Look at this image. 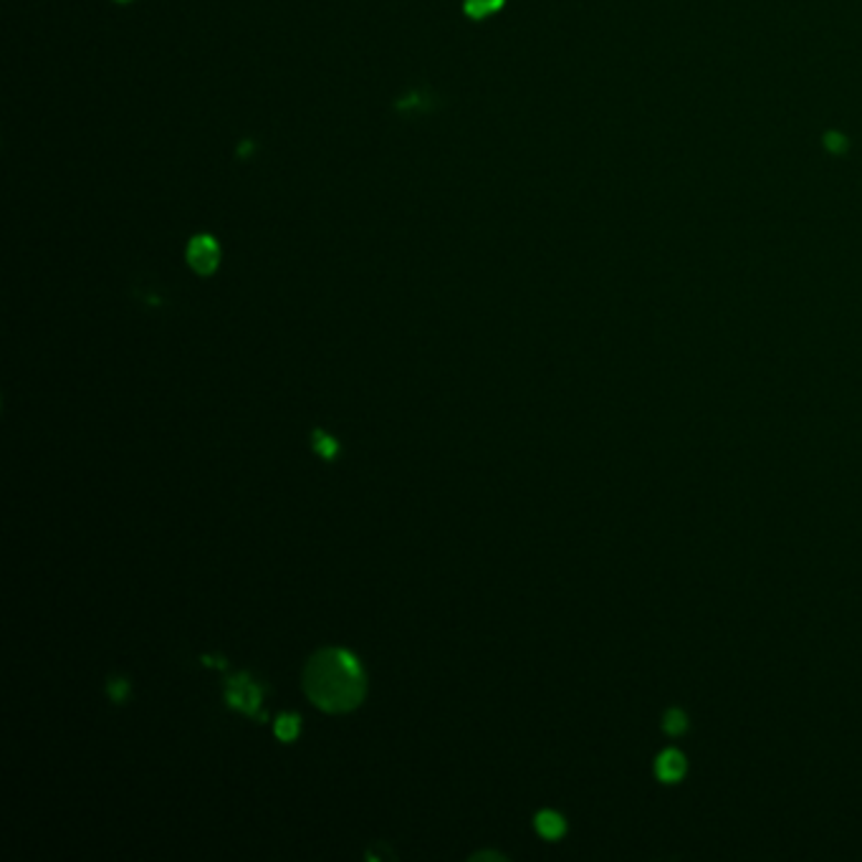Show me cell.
Returning a JSON list of instances; mask_svg holds the SVG:
<instances>
[{
    "label": "cell",
    "mask_w": 862,
    "mask_h": 862,
    "mask_svg": "<svg viewBox=\"0 0 862 862\" xmlns=\"http://www.w3.org/2000/svg\"><path fill=\"white\" fill-rule=\"evenodd\" d=\"M365 673L341 648H324L304 665V693L327 714H347L365 701Z\"/></svg>",
    "instance_id": "1"
},
{
    "label": "cell",
    "mask_w": 862,
    "mask_h": 862,
    "mask_svg": "<svg viewBox=\"0 0 862 862\" xmlns=\"http://www.w3.org/2000/svg\"><path fill=\"white\" fill-rule=\"evenodd\" d=\"M188 263L200 276H210L221 263V245L213 235H196L188 245Z\"/></svg>",
    "instance_id": "2"
},
{
    "label": "cell",
    "mask_w": 862,
    "mask_h": 862,
    "mask_svg": "<svg viewBox=\"0 0 862 862\" xmlns=\"http://www.w3.org/2000/svg\"><path fill=\"white\" fill-rule=\"evenodd\" d=\"M225 701L231 703L233 708L243 711V714L259 716L261 688L253 681H249V675H235V679H231L225 685Z\"/></svg>",
    "instance_id": "3"
},
{
    "label": "cell",
    "mask_w": 862,
    "mask_h": 862,
    "mask_svg": "<svg viewBox=\"0 0 862 862\" xmlns=\"http://www.w3.org/2000/svg\"><path fill=\"white\" fill-rule=\"evenodd\" d=\"M685 756L679 749H665L661 756L655 759V774L658 779L665 781V785H675V781L683 779L685 774Z\"/></svg>",
    "instance_id": "4"
},
{
    "label": "cell",
    "mask_w": 862,
    "mask_h": 862,
    "mask_svg": "<svg viewBox=\"0 0 862 862\" xmlns=\"http://www.w3.org/2000/svg\"><path fill=\"white\" fill-rule=\"evenodd\" d=\"M534 822H536V830H539L542 838H547V840H559L567 830L565 817L551 812V809H544V812L536 814Z\"/></svg>",
    "instance_id": "5"
},
{
    "label": "cell",
    "mask_w": 862,
    "mask_h": 862,
    "mask_svg": "<svg viewBox=\"0 0 862 862\" xmlns=\"http://www.w3.org/2000/svg\"><path fill=\"white\" fill-rule=\"evenodd\" d=\"M504 3L506 0H465L463 11L469 13L473 21H481V19H488V15H494Z\"/></svg>",
    "instance_id": "6"
},
{
    "label": "cell",
    "mask_w": 862,
    "mask_h": 862,
    "mask_svg": "<svg viewBox=\"0 0 862 862\" xmlns=\"http://www.w3.org/2000/svg\"><path fill=\"white\" fill-rule=\"evenodd\" d=\"M314 451L319 453L324 461H334L339 453V443L334 441L329 433H324V430H314Z\"/></svg>",
    "instance_id": "7"
},
{
    "label": "cell",
    "mask_w": 862,
    "mask_h": 862,
    "mask_svg": "<svg viewBox=\"0 0 862 862\" xmlns=\"http://www.w3.org/2000/svg\"><path fill=\"white\" fill-rule=\"evenodd\" d=\"M663 728L671 736H681L685 728H688V716H685L681 708H671L663 718Z\"/></svg>",
    "instance_id": "8"
},
{
    "label": "cell",
    "mask_w": 862,
    "mask_h": 862,
    "mask_svg": "<svg viewBox=\"0 0 862 862\" xmlns=\"http://www.w3.org/2000/svg\"><path fill=\"white\" fill-rule=\"evenodd\" d=\"M298 728L302 726H298V716H294V714H286L276 721V736L286 744L294 742V738L298 736Z\"/></svg>",
    "instance_id": "9"
},
{
    "label": "cell",
    "mask_w": 862,
    "mask_h": 862,
    "mask_svg": "<svg viewBox=\"0 0 862 862\" xmlns=\"http://www.w3.org/2000/svg\"><path fill=\"white\" fill-rule=\"evenodd\" d=\"M107 693H109V698H112L114 703H125L127 693H129V685H127V681L114 679V681L107 683Z\"/></svg>",
    "instance_id": "10"
},
{
    "label": "cell",
    "mask_w": 862,
    "mask_h": 862,
    "mask_svg": "<svg viewBox=\"0 0 862 862\" xmlns=\"http://www.w3.org/2000/svg\"><path fill=\"white\" fill-rule=\"evenodd\" d=\"M483 858H486V860H491V858H498V860H504V855H494V852H479V855H473L471 860H483Z\"/></svg>",
    "instance_id": "11"
},
{
    "label": "cell",
    "mask_w": 862,
    "mask_h": 862,
    "mask_svg": "<svg viewBox=\"0 0 862 862\" xmlns=\"http://www.w3.org/2000/svg\"><path fill=\"white\" fill-rule=\"evenodd\" d=\"M117 3H129V0H117Z\"/></svg>",
    "instance_id": "12"
}]
</instances>
